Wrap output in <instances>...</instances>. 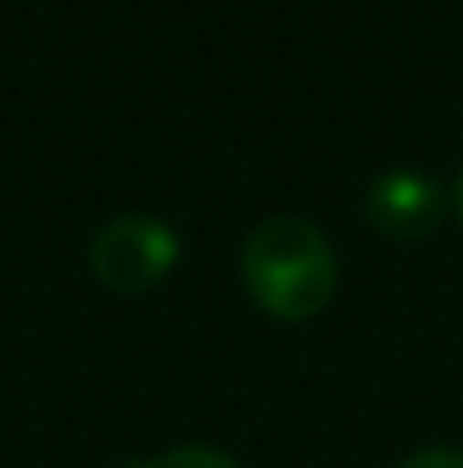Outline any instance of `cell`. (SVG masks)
<instances>
[{
	"label": "cell",
	"instance_id": "obj_4",
	"mask_svg": "<svg viewBox=\"0 0 463 468\" xmlns=\"http://www.w3.org/2000/svg\"><path fill=\"white\" fill-rule=\"evenodd\" d=\"M128 468H241L232 455L214 451V446H177V451H163L151 460H137Z\"/></svg>",
	"mask_w": 463,
	"mask_h": 468
},
{
	"label": "cell",
	"instance_id": "obj_5",
	"mask_svg": "<svg viewBox=\"0 0 463 468\" xmlns=\"http://www.w3.org/2000/svg\"><path fill=\"white\" fill-rule=\"evenodd\" d=\"M395 468H463V455L450 446H427V451H414L409 460H400Z\"/></svg>",
	"mask_w": 463,
	"mask_h": 468
},
{
	"label": "cell",
	"instance_id": "obj_6",
	"mask_svg": "<svg viewBox=\"0 0 463 468\" xmlns=\"http://www.w3.org/2000/svg\"><path fill=\"white\" fill-rule=\"evenodd\" d=\"M455 209H459V223H463V173L455 177Z\"/></svg>",
	"mask_w": 463,
	"mask_h": 468
},
{
	"label": "cell",
	"instance_id": "obj_3",
	"mask_svg": "<svg viewBox=\"0 0 463 468\" xmlns=\"http://www.w3.org/2000/svg\"><path fill=\"white\" fill-rule=\"evenodd\" d=\"M446 186L432 177V173H414V168H395V173H382L373 177L368 186V223L391 237V241H418L427 232L441 228L446 218Z\"/></svg>",
	"mask_w": 463,
	"mask_h": 468
},
{
	"label": "cell",
	"instance_id": "obj_1",
	"mask_svg": "<svg viewBox=\"0 0 463 468\" xmlns=\"http://www.w3.org/2000/svg\"><path fill=\"white\" fill-rule=\"evenodd\" d=\"M241 282L264 314L305 323L336 296V250L309 218H264L241 246Z\"/></svg>",
	"mask_w": 463,
	"mask_h": 468
},
{
	"label": "cell",
	"instance_id": "obj_2",
	"mask_svg": "<svg viewBox=\"0 0 463 468\" xmlns=\"http://www.w3.org/2000/svg\"><path fill=\"white\" fill-rule=\"evenodd\" d=\"M177 255H182V241L163 218L123 214V218H114L96 232L91 273L119 296H142L173 273Z\"/></svg>",
	"mask_w": 463,
	"mask_h": 468
}]
</instances>
